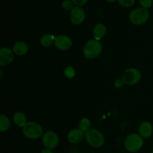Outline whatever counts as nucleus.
<instances>
[{
  "label": "nucleus",
  "instance_id": "f257e3e1",
  "mask_svg": "<svg viewBox=\"0 0 153 153\" xmlns=\"http://www.w3.org/2000/svg\"><path fill=\"white\" fill-rule=\"evenodd\" d=\"M43 128L37 123L28 122L22 128V134L24 136L31 140L40 138L43 135Z\"/></svg>",
  "mask_w": 153,
  "mask_h": 153
},
{
  "label": "nucleus",
  "instance_id": "f03ea898",
  "mask_svg": "<svg viewBox=\"0 0 153 153\" xmlns=\"http://www.w3.org/2000/svg\"><path fill=\"white\" fill-rule=\"evenodd\" d=\"M102 51V45L99 40H92L85 44L83 49V54L87 58L94 59L97 58Z\"/></svg>",
  "mask_w": 153,
  "mask_h": 153
},
{
  "label": "nucleus",
  "instance_id": "7ed1b4c3",
  "mask_svg": "<svg viewBox=\"0 0 153 153\" xmlns=\"http://www.w3.org/2000/svg\"><path fill=\"white\" fill-rule=\"evenodd\" d=\"M143 146V138L137 134H131L126 137L124 141L126 149L130 152H136Z\"/></svg>",
  "mask_w": 153,
  "mask_h": 153
},
{
  "label": "nucleus",
  "instance_id": "20e7f679",
  "mask_svg": "<svg viewBox=\"0 0 153 153\" xmlns=\"http://www.w3.org/2000/svg\"><path fill=\"white\" fill-rule=\"evenodd\" d=\"M149 13L147 9L143 7H137L131 10L129 13V20L136 25H143L149 19Z\"/></svg>",
  "mask_w": 153,
  "mask_h": 153
},
{
  "label": "nucleus",
  "instance_id": "39448f33",
  "mask_svg": "<svg viewBox=\"0 0 153 153\" xmlns=\"http://www.w3.org/2000/svg\"><path fill=\"white\" fill-rule=\"evenodd\" d=\"M85 137L88 144L94 148L102 147L105 143L104 136L97 129H90L85 133Z\"/></svg>",
  "mask_w": 153,
  "mask_h": 153
},
{
  "label": "nucleus",
  "instance_id": "423d86ee",
  "mask_svg": "<svg viewBox=\"0 0 153 153\" xmlns=\"http://www.w3.org/2000/svg\"><path fill=\"white\" fill-rule=\"evenodd\" d=\"M141 79V73L137 69L129 68L126 70L122 76L124 83L128 85H134L138 83Z\"/></svg>",
  "mask_w": 153,
  "mask_h": 153
},
{
  "label": "nucleus",
  "instance_id": "0eeeda50",
  "mask_svg": "<svg viewBox=\"0 0 153 153\" xmlns=\"http://www.w3.org/2000/svg\"><path fill=\"white\" fill-rule=\"evenodd\" d=\"M42 143L46 149H53L58 145L59 137L54 131H48L43 134L42 137Z\"/></svg>",
  "mask_w": 153,
  "mask_h": 153
},
{
  "label": "nucleus",
  "instance_id": "6e6552de",
  "mask_svg": "<svg viewBox=\"0 0 153 153\" xmlns=\"http://www.w3.org/2000/svg\"><path fill=\"white\" fill-rule=\"evenodd\" d=\"M85 12L82 7H74L70 13V20L74 25H80L85 19Z\"/></svg>",
  "mask_w": 153,
  "mask_h": 153
},
{
  "label": "nucleus",
  "instance_id": "1a4fd4ad",
  "mask_svg": "<svg viewBox=\"0 0 153 153\" xmlns=\"http://www.w3.org/2000/svg\"><path fill=\"white\" fill-rule=\"evenodd\" d=\"M14 52L7 47H3L0 49V65L7 66L13 61Z\"/></svg>",
  "mask_w": 153,
  "mask_h": 153
},
{
  "label": "nucleus",
  "instance_id": "9d476101",
  "mask_svg": "<svg viewBox=\"0 0 153 153\" xmlns=\"http://www.w3.org/2000/svg\"><path fill=\"white\" fill-rule=\"evenodd\" d=\"M55 47L61 51H65L70 49L72 46V40L66 35H59L55 37Z\"/></svg>",
  "mask_w": 153,
  "mask_h": 153
},
{
  "label": "nucleus",
  "instance_id": "9b49d317",
  "mask_svg": "<svg viewBox=\"0 0 153 153\" xmlns=\"http://www.w3.org/2000/svg\"><path fill=\"white\" fill-rule=\"evenodd\" d=\"M84 137V133L80 129H73L68 133L67 138L69 142L72 144L79 143Z\"/></svg>",
  "mask_w": 153,
  "mask_h": 153
},
{
  "label": "nucleus",
  "instance_id": "f8f14e48",
  "mask_svg": "<svg viewBox=\"0 0 153 153\" xmlns=\"http://www.w3.org/2000/svg\"><path fill=\"white\" fill-rule=\"evenodd\" d=\"M153 128L150 123L143 122L139 126V134L143 138H149L151 137L152 134Z\"/></svg>",
  "mask_w": 153,
  "mask_h": 153
},
{
  "label": "nucleus",
  "instance_id": "ddd939ff",
  "mask_svg": "<svg viewBox=\"0 0 153 153\" xmlns=\"http://www.w3.org/2000/svg\"><path fill=\"white\" fill-rule=\"evenodd\" d=\"M13 52L19 56H22L28 53V46L26 43L23 41L16 42L13 46Z\"/></svg>",
  "mask_w": 153,
  "mask_h": 153
},
{
  "label": "nucleus",
  "instance_id": "4468645a",
  "mask_svg": "<svg viewBox=\"0 0 153 153\" xmlns=\"http://www.w3.org/2000/svg\"><path fill=\"white\" fill-rule=\"evenodd\" d=\"M94 40H97L100 41L101 39L105 37L106 34V27L105 25L102 23H98L94 26Z\"/></svg>",
  "mask_w": 153,
  "mask_h": 153
},
{
  "label": "nucleus",
  "instance_id": "2eb2a0df",
  "mask_svg": "<svg viewBox=\"0 0 153 153\" xmlns=\"http://www.w3.org/2000/svg\"><path fill=\"white\" fill-rule=\"evenodd\" d=\"M13 120L15 125L18 127H22L23 128L24 126L27 123H26V116L23 112L18 111L13 114Z\"/></svg>",
  "mask_w": 153,
  "mask_h": 153
},
{
  "label": "nucleus",
  "instance_id": "dca6fc26",
  "mask_svg": "<svg viewBox=\"0 0 153 153\" xmlns=\"http://www.w3.org/2000/svg\"><path fill=\"white\" fill-rule=\"evenodd\" d=\"M55 37H55V36L52 34H44V35H43L40 37V44H41L43 47H49V46H52V43L55 42Z\"/></svg>",
  "mask_w": 153,
  "mask_h": 153
},
{
  "label": "nucleus",
  "instance_id": "f3484780",
  "mask_svg": "<svg viewBox=\"0 0 153 153\" xmlns=\"http://www.w3.org/2000/svg\"><path fill=\"white\" fill-rule=\"evenodd\" d=\"M10 126V121L7 116L4 114L0 115V131L4 132L7 131Z\"/></svg>",
  "mask_w": 153,
  "mask_h": 153
},
{
  "label": "nucleus",
  "instance_id": "a211bd4d",
  "mask_svg": "<svg viewBox=\"0 0 153 153\" xmlns=\"http://www.w3.org/2000/svg\"><path fill=\"white\" fill-rule=\"evenodd\" d=\"M90 127H91V121L89 119L83 118L81 120V121L79 122V129H80L83 133H86L90 130Z\"/></svg>",
  "mask_w": 153,
  "mask_h": 153
},
{
  "label": "nucleus",
  "instance_id": "6ab92c4d",
  "mask_svg": "<svg viewBox=\"0 0 153 153\" xmlns=\"http://www.w3.org/2000/svg\"><path fill=\"white\" fill-rule=\"evenodd\" d=\"M76 75V71H75L74 68L70 66L66 67L65 70H64V76H66L68 79H73V77Z\"/></svg>",
  "mask_w": 153,
  "mask_h": 153
},
{
  "label": "nucleus",
  "instance_id": "aec40b11",
  "mask_svg": "<svg viewBox=\"0 0 153 153\" xmlns=\"http://www.w3.org/2000/svg\"><path fill=\"white\" fill-rule=\"evenodd\" d=\"M62 7L66 10H71L73 8V2L72 0H64L62 3Z\"/></svg>",
  "mask_w": 153,
  "mask_h": 153
},
{
  "label": "nucleus",
  "instance_id": "412c9836",
  "mask_svg": "<svg viewBox=\"0 0 153 153\" xmlns=\"http://www.w3.org/2000/svg\"><path fill=\"white\" fill-rule=\"evenodd\" d=\"M135 0H118V2L122 6L126 7H130L134 4Z\"/></svg>",
  "mask_w": 153,
  "mask_h": 153
},
{
  "label": "nucleus",
  "instance_id": "4be33fe9",
  "mask_svg": "<svg viewBox=\"0 0 153 153\" xmlns=\"http://www.w3.org/2000/svg\"><path fill=\"white\" fill-rule=\"evenodd\" d=\"M139 1H140V4L142 7L146 9L152 7L153 3V0H139Z\"/></svg>",
  "mask_w": 153,
  "mask_h": 153
},
{
  "label": "nucleus",
  "instance_id": "5701e85b",
  "mask_svg": "<svg viewBox=\"0 0 153 153\" xmlns=\"http://www.w3.org/2000/svg\"><path fill=\"white\" fill-rule=\"evenodd\" d=\"M72 1H73V4H76L77 7H81V6H83L84 4H86L88 0H72Z\"/></svg>",
  "mask_w": 153,
  "mask_h": 153
},
{
  "label": "nucleus",
  "instance_id": "b1692460",
  "mask_svg": "<svg viewBox=\"0 0 153 153\" xmlns=\"http://www.w3.org/2000/svg\"><path fill=\"white\" fill-rule=\"evenodd\" d=\"M124 84H125V83H124V82L123 81V79H117V80L115 82L114 85H115V87H116V88H121L123 86Z\"/></svg>",
  "mask_w": 153,
  "mask_h": 153
},
{
  "label": "nucleus",
  "instance_id": "393cba45",
  "mask_svg": "<svg viewBox=\"0 0 153 153\" xmlns=\"http://www.w3.org/2000/svg\"><path fill=\"white\" fill-rule=\"evenodd\" d=\"M40 153H53V152H52V149H43V150H42L41 152H40Z\"/></svg>",
  "mask_w": 153,
  "mask_h": 153
},
{
  "label": "nucleus",
  "instance_id": "a878e982",
  "mask_svg": "<svg viewBox=\"0 0 153 153\" xmlns=\"http://www.w3.org/2000/svg\"><path fill=\"white\" fill-rule=\"evenodd\" d=\"M106 1H108V2H110V3H112L114 2V1H115L116 0H105Z\"/></svg>",
  "mask_w": 153,
  "mask_h": 153
},
{
  "label": "nucleus",
  "instance_id": "bb28decb",
  "mask_svg": "<svg viewBox=\"0 0 153 153\" xmlns=\"http://www.w3.org/2000/svg\"><path fill=\"white\" fill-rule=\"evenodd\" d=\"M151 153H153V151H152V152H151Z\"/></svg>",
  "mask_w": 153,
  "mask_h": 153
}]
</instances>
